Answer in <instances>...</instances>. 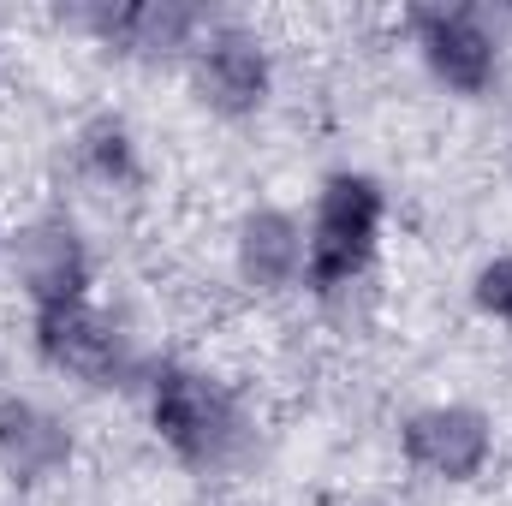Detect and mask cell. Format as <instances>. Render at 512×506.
<instances>
[{
  "mask_svg": "<svg viewBox=\"0 0 512 506\" xmlns=\"http://www.w3.org/2000/svg\"><path fill=\"white\" fill-rule=\"evenodd\" d=\"M72 459H78V435H72L66 411L6 387L0 393V477L18 495H30V489L60 483L72 471Z\"/></svg>",
  "mask_w": 512,
  "mask_h": 506,
  "instance_id": "9c48e42d",
  "label": "cell"
},
{
  "mask_svg": "<svg viewBox=\"0 0 512 506\" xmlns=\"http://www.w3.org/2000/svg\"><path fill=\"white\" fill-rule=\"evenodd\" d=\"M387 233V185L364 167H340L316 185L304 239H310V268H304V292L316 298H340L352 292L370 262L382 251Z\"/></svg>",
  "mask_w": 512,
  "mask_h": 506,
  "instance_id": "7a4b0ae2",
  "label": "cell"
},
{
  "mask_svg": "<svg viewBox=\"0 0 512 506\" xmlns=\"http://www.w3.org/2000/svg\"><path fill=\"white\" fill-rule=\"evenodd\" d=\"M143 417L155 429V441L191 465V471H221L245 453L251 441V411L245 399L227 387L221 376L197 370V364H179V358H155L149 376H143Z\"/></svg>",
  "mask_w": 512,
  "mask_h": 506,
  "instance_id": "6da1fadb",
  "label": "cell"
},
{
  "mask_svg": "<svg viewBox=\"0 0 512 506\" xmlns=\"http://www.w3.org/2000/svg\"><path fill=\"white\" fill-rule=\"evenodd\" d=\"M495 453H501L495 417L471 399H435L399 423V459L441 489H471L477 477H489Z\"/></svg>",
  "mask_w": 512,
  "mask_h": 506,
  "instance_id": "ba28073f",
  "label": "cell"
},
{
  "mask_svg": "<svg viewBox=\"0 0 512 506\" xmlns=\"http://www.w3.org/2000/svg\"><path fill=\"white\" fill-rule=\"evenodd\" d=\"M423 72L447 90V96H489L507 72V18L501 6H405L399 12Z\"/></svg>",
  "mask_w": 512,
  "mask_h": 506,
  "instance_id": "3957f363",
  "label": "cell"
},
{
  "mask_svg": "<svg viewBox=\"0 0 512 506\" xmlns=\"http://www.w3.org/2000/svg\"><path fill=\"white\" fill-rule=\"evenodd\" d=\"M185 84L203 114L233 120V126L256 120L274 96V48L251 18L215 12L209 30L197 36V48L185 54Z\"/></svg>",
  "mask_w": 512,
  "mask_h": 506,
  "instance_id": "5b68a950",
  "label": "cell"
},
{
  "mask_svg": "<svg viewBox=\"0 0 512 506\" xmlns=\"http://www.w3.org/2000/svg\"><path fill=\"white\" fill-rule=\"evenodd\" d=\"M209 18L215 12L191 0H90V6L60 12V24H72L96 48L120 60H143V66H185Z\"/></svg>",
  "mask_w": 512,
  "mask_h": 506,
  "instance_id": "52a82bcc",
  "label": "cell"
},
{
  "mask_svg": "<svg viewBox=\"0 0 512 506\" xmlns=\"http://www.w3.org/2000/svg\"><path fill=\"white\" fill-rule=\"evenodd\" d=\"M471 310L495 328H512V251H495L471 274Z\"/></svg>",
  "mask_w": 512,
  "mask_h": 506,
  "instance_id": "7c38bea8",
  "label": "cell"
},
{
  "mask_svg": "<svg viewBox=\"0 0 512 506\" xmlns=\"http://www.w3.org/2000/svg\"><path fill=\"white\" fill-rule=\"evenodd\" d=\"M72 161H78V173L90 179V185H102V191H131L137 179H143V155H137V137L120 114H96V120H84L78 137H72Z\"/></svg>",
  "mask_w": 512,
  "mask_h": 506,
  "instance_id": "8fae6325",
  "label": "cell"
},
{
  "mask_svg": "<svg viewBox=\"0 0 512 506\" xmlns=\"http://www.w3.org/2000/svg\"><path fill=\"white\" fill-rule=\"evenodd\" d=\"M310 268V239H304V215L280 209V203H256L233 227V274L251 298H286L304 286Z\"/></svg>",
  "mask_w": 512,
  "mask_h": 506,
  "instance_id": "30bf717a",
  "label": "cell"
},
{
  "mask_svg": "<svg viewBox=\"0 0 512 506\" xmlns=\"http://www.w3.org/2000/svg\"><path fill=\"white\" fill-rule=\"evenodd\" d=\"M0 251H6V274H12V286L24 292L30 316L90 304L96 256H90L84 227H78L66 209H36L30 221H18V227L0 239Z\"/></svg>",
  "mask_w": 512,
  "mask_h": 506,
  "instance_id": "8992f818",
  "label": "cell"
},
{
  "mask_svg": "<svg viewBox=\"0 0 512 506\" xmlns=\"http://www.w3.org/2000/svg\"><path fill=\"white\" fill-rule=\"evenodd\" d=\"M6 364H12V352H6V340H0V381H6ZM6 393V387H0Z\"/></svg>",
  "mask_w": 512,
  "mask_h": 506,
  "instance_id": "4fadbf2b",
  "label": "cell"
},
{
  "mask_svg": "<svg viewBox=\"0 0 512 506\" xmlns=\"http://www.w3.org/2000/svg\"><path fill=\"white\" fill-rule=\"evenodd\" d=\"M30 352L54 370V376L78 381V387H96V393H114V387H143L149 364L131 340V328L102 310L96 298L90 304H72V310H48V316H30Z\"/></svg>",
  "mask_w": 512,
  "mask_h": 506,
  "instance_id": "277c9868",
  "label": "cell"
}]
</instances>
